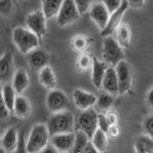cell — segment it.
<instances>
[{
    "mask_svg": "<svg viewBox=\"0 0 153 153\" xmlns=\"http://www.w3.org/2000/svg\"><path fill=\"white\" fill-rule=\"evenodd\" d=\"M12 37L13 44L24 55H28L39 46L40 38L27 27H16L13 31Z\"/></svg>",
    "mask_w": 153,
    "mask_h": 153,
    "instance_id": "6da1fadb",
    "label": "cell"
},
{
    "mask_svg": "<svg viewBox=\"0 0 153 153\" xmlns=\"http://www.w3.org/2000/svg\"><path fill=\"white\" fill-rule=\"evenodd\" d=\"M51 135L44 123L35 124L26 140V149L28 153H39L47 145H49Z\"/></svg>",
    "mask_w": 153,
    "mask_h": 153,
    "instance_id": "7a4b0ae2",
    "label": "cell"
},
{
    "mask_svg": "<svg viewBox=\"0 0 153 153\" xmlns=\"http://www.w3.org/2000/svg\"><path fill=\"white\" fill-rule=\"evenodd\" d=\"M47 127L51 137L56 134L71 133L74 132L75 119L73 114L67 111H61L57 113H53V115L48 120Z\"/></svg>",
    "mask_w": 153,
    "mask_h": 153,
    "instance_id": "3957f363",
    "label": "cell"
},
{
    "mask_svg": "<svg viewBox=\"0 0 153 153\" xmlns=\"http://www.w3.org/2000/svg\"><path fill=\"white\" fill-rule=\"evenodd\" d=\"M102 56L104 60L113 66H116L120 61L124 59L122 46L111 36H105L103 39Z\"/></svg>",
    "mask_w": 153,
    "mask_h": 153,
    "instance_id": "277c9868",
    "label": "cell"
},
{
    "mask_svg": "<svg viewBox=\"0 0 153 153\" xmlns=\"http://www.w3.org/2000/svg\"><path fill=\"white\" fill-rule=\"evenodd\" d=\"M98 115L93 108L83 110V112L78 118V128L88 136L89 139H92L95 132L99 128L98 126Z\"/></svg>",
    "mask_w": 153,
    "mask_h": 153,
    "instance_id": "5b68a950",
    "label": "cell"
},
{
    "mask_svg": "<svg viewBox=\"0 0 153 153\" xmlns=\"http://www.w3.org/2000/svg\"><path fill=\"white\" fill-rule=\"evenodd\" d=\"M79 12L74 0H64L60 10L56 16L57 25L64 27L78 20L79 17Z\"/></svg>",
    "mask_w": 153,
    "mask_h": 153,
    "instance_id": "8992f818",
    "label": "cell"
},
{
    "mask_svg": "<svg viewBox=\"0 0 153 153\" xmlns=\"http://www.w3.org/2000/svg\"><path fill=\"white\" fill-rule=\"evenodd\" d=\"M69 99L63 91L59 89H52L46 97V105L52 113L65 111L69 107Z\"/></svg>",
    "mask_w": 153,
    "mask_h": 153,
    "instance_id": "52a82bcc",
    "label": "cell"
},
{
    "mask_svg": "<svg viewBox=\"0 0 153 153\" xmlns=\"http://www.w3.org/2000/svg\"><path fill=\"white\" fill-rule=\"evenodd\" d=\"M46 20L47 18L45 14L43 13L42 10H36L27 16L26 27L33 33H36L39 38H41L46 33Z\"/></svg>",
    "mask_w": 153,
    "mask_h": 153,
    "instance_id": "ba28073f",
    "label": "cell"
},
{
    "mask_svg": "<svg viewBox=\"0 0 153 153\" xmlns=\"http://www.w3.org/2000/svg\"><path fill=\"white\" fill-rule=\"evenodd\" d=\"M116 73L119 81V95H123L129 90L132 83V70L127 62L123 59L116 65Z\"/></svg>",
    "mask_w": 153,
    "mask_h": 153,
    "instance_id": "9c48e42d",
    "label": "cell"
},
{
    "mask_svg": "<svg viewBox=\"0 0 153 153\" xmlns=\"http://www.w3.org/2000/svg\"><path fill=\"white\" fill-rule=\"evenodd\" d=\"M128 6H129V3L127 2V0H123L121 7H120L118 10H116L115 12H113L112 13H110V17H109L107 25L103 30H102L100 35L104 37L109 36L117 30L118 27L120 26V24H121V20H122L124 13H126V10L128 9Z\"/></svg>",
    "mask_w": 153,
    "mask_h": 153,
    "instance_id": "30bf717a",
    "label": "cell"
},
{
    "mask_svg": "<svg viewBox=\"0 0 153 153\" xmlns=\"http://www.w3.org/2000/svg\"><path fill=\"white\" fill-rule=\"evenodd\" d=\"M76 133H62L51 137V143L59 152H69L74 146Z\"/></svg>",
    "mask_w": 153,
    "mask_h": 153,
    "instance_id": "8fae6325",
    "label": "cell"
},
{
    "mask_svg": "<svg viewBox=\"0 0 153 153\" xmlns=\"http://www.w3.org/2000/svg\"><path fill=\"white\" fill-rule=\"evenodd\" d=\"M13 74V56L12 52L6 51L0 56V82L7 83Z\"/></svg>",
    "mask_w": 153,
    "mask_h": 153,
    "instance_id": "7c38bea8",
    "label": "cell"
},
{
    "mask_svg": "<svg viewBox=\"0 0 153 153\" xmlns=\"http://www.w3.org/2000/svg\"><path fill=\"white\" fill-rule=\"evenodd\" d=\"M73 100L78 108L87 110L97 102L98 98L94 94L88 93L82 89H75L73 92Z\"/></svg>",
    "mask_w": 153,
    "mask_h": 153,
    "instance_id": "4fadbf2b",
    "label": "cell"
},
{
    "mask_svg": "<svg viewBox=\"0 0 153 153\" xmlns=\"http://www.w3.org/2000/svg\"><path fill=\"white\" fill-rule=\"evenodd\" d=\"M90 17L98 24L102 30H103L108 23L110 13L103 3H96L90 10Z\"/></svg>",
    "mask_w": 153,
    "mask_h": 153,
    "instance_id": "5bb4252c",
    "label": "cell"
},
{
    "mask_svg": "<svg viewBox=\"0 0 153 153\" xmlns=\"http://www.w3.org/2000/svg\"><path fill=\"white\" fill-rule=\"evenodd\" d=\"M19 136L17 128L11 126L6 129L1 138V147H3L7 152H14L16 150L19 143Z\"/></svg>",
    "mask_w": 153,
    "mask_h": 153,
    "instance_id": "9a60e30c",
    "label": "cell"
},
{
    "mask_svg": "<svg viewBox=\"0 0 153 153\" xmlns=\"http://www.w3.org/2000/svg\"><path fill=\"white\" fill-rule=\"evenodd\" d=\"M12 85L17 95H22L30 85V78L27 71L24 68L16 70L12 79Z\"/></svg>",
    "mask_w": 153,
    "mask_h": 153,
    "instance_id": "2e32d148",
    "label": "cell"
},
{
    "mask_svg": "<svg viewBox=\"0 0 153 153\" xmlns=\"http://www.w3.org/2000/svg\"><path fill=\"white\" fill-rule=\"evenodd\" d=\"M102 89L111 95H119V81L116 69L109 67L105 72L102 79Z\"/></svg>",
    "mask_w": 153,
    "mask_h": 153,
    "instance_id": "e0dca14e",
    "label": "cell"
},
{
    "mask_svg": "<svg viewBox=\"0 0 153 153\" xmlns=\"http://www.w3.org/2000/svg\"><path fill=\"white\" fill-rule=\"evenodd\" d=\"M28 60L29 63L32 66V68L36 70H40L43 67L48 65L49 62V56L46 52L40 49H35L29 53Z\"/></svg>",
    "mask_w": 153,
    "mask_h": 153,
    "instance_id": "ac0fdd59",
    "label": "cell"
},
{
    "mask_svg": "<svg viewBox=\"0 0 153 153\" xmlns=\"http://www.w3.org/2000/svg\"><path fill=\"white\" fill-rule=\"evenodd\" d=\"M31 103L29 100L22 95H17L14 102L13 112L17 118L25 119L31 113Z\"/></svg>",
    "mask_w": 153,
    "mask_h": 153,
    "instance_id": "d6986e66",
    "label": "cell"
},
{
    "mask_svg": "<svg viewBox=\"0 0 153 153\" xmlns=\"http://www.w3.org/2000/svg\"><path fill=\"white\" fill-rule=\"evenodd\" d=\"M38 79H39L40 84L48 90L55 89L56 85V78L54 71L49 65L43 67L39 70L38 74Z\"/></svg>",
    "mask_w": 153,
    "mask_h": 153,
    "instance_id": "ffe728a7",
    "label": "cell"
},
{
    "mask_svg": "<svg viewBox=\"0 0 153 153\" xmlns=\"http://www.w3.org/2000/svg\"><path fill=\"white\" fill-rule=\"evenodd\" d=\"M93 70H92V81L94 85L97 88H102V79L105 72H106L108 67L106 63L102 61H100L98 59L93 57Z\"/></svg>",
    "mask_w": 153,
    "mask_h": 153,
    "instance_id": "44dd1931",
    "label": "cell"
},
{
    "mask_svg": "<svg viewBox=\"0 0 153 153\" xmlns=\"http://www.w3.org/2000/svg\"><path fill=\"white\" fill-rule=\"evenodd\" d=\"M64 0H41L42 12L47 19L56 16Z\"/></svg>",
    "mask_w": 153,
    "mask_h": 153,
    "instance_id": "7402d4cb",
    "label": "cell"
},
{
    "mask_svg": "<svg viewBox=\"0 0 153 153\" xmlns=\"http://www.w3.org/2000/svg\"><path fill=\"white\" fill-rule=\"evenodd\" d=\"M2 94H3V98H4L5 103H6L8 109L10 110V112H13L14 102H16L17 94L16 92V90L13 89L12 83L7 82L2 86Z\"/></svg>",
    "mask_w": 153,
    "mask_h": 153,
    "instance_id": "603a6c76",
    "label": "cell"
},
{
    "mask_svg": "<svg viewBox=\"0 0 153 153\" xmlns=\"http://www.w3.org/2000/svg\"><path fill=\"white\" fill-rule=\"evenodd\" d=\"M89 138L84 132L81 130H78L76 133V141L73 148L68 153H82L87 146Z\"/></svg>",
    "mask_w": 153,
    "mask_h": 153,
    "instance_id": "cb8c5ba5",
    "label": "cell"
},
{
    "mask_svg": "<svg viewBox=\"0 0 153 153\" xmlns=\"http://www.w3.org/2000/svg\"><path fill=\"white\" fill-rule=\"evenodd\" d=\"M92 143L99 152H103L106 150L107 147V139L106 133L103 132L102 129L98 128L92 138Z\"/></svg>",
    "mask_w": 153,
    "mask_h": 153,
    "instance_id": "d4e9b609",
    "label": "cell"
},
{
    "mask_svg": "<svg viewBox=\"0 0 153 153\" xmlns=\"http://www.w3.org/2000/svg\"><path fill=\"white\" fill-rule=\"evenodd\" d=\"M117 41L122 47L126 48L130 43V30L126 24H121L117 29Z\"/></svg>",
    "mask_w": 153,
    "mask_h": 153,
    "instance_id": "484cf974",
    "label": "cell"
},
{
    "mask_svg": "<svg viewBox=\"0 0 153 153\" xmlns=\"http://www.w3.org/2000/svg\"><path fill=\"white\" fill-rule=\"evenodd\" d=\"M114 102V99L112 97L111 94L109 93H102L99 96V98L97 100V104L98 107L102 110H106L109 109L112 106V104Z\"/></svg>",
    "mask_w": 153,
    "mask_h": 153,
    "instance_id": "4316f807",
    "label": "cell"
},
{
    "mask_svg": "<svg viewBox=\"0 0 153 153\" xmlns=\"http://www.w3.org/2000/svg\"><path fill=\"white\" fill-rule=\"evenodd\" d=\"M153 146V140L147 138H140L136 143L137 153H149Z\"/></svg>",
    "mask_w": 153,
    "mask_h": 153,
    "instance_id": "83f0119b",
    "label": "cell"
},
{
    "mask_svg": "<svg viewBox=\"0 0 153 153\" xmlns=\"http://www.w3.org/2000/svg\"><path fill=\"white\" fill-rule=\"evenodd\" d=\"M89 44L88 39L86 37L82 36H76L73 41H72V45H73L74 49L78 52H81V51H84L86 48H87Z\"/></svg>",
    "mask_w": 153,
    "mask_h": 153,
    "instance_id": "f1b7e54d",
    "label": "cell"
},
{
    "mask_svg": "<svg viewBox=\"0 0 153 153\" xmlns=\"http://www.w3.org/2000/svg\"><path fill=\"white\" fill-rule=\"evenodd\" d=\"M13 11V0H0V14L8 16Z\"/></svg>",
    "mask_w": 153,
    "mask_h": 153,
    "instance_id": "f546056e",
    "label": "cell"
},
{
    "mask_svg": "<svg viewBox=\"0 0 153 153\" xmlns=\"http://www.w3.org/2000/svg\"><path fill=\"white\" fill-rule=\"evenodd\" d=\"M78 64L80 69H82V70L88 69L93 65V57L91 59L88 55L80 56V57L79 59V61H78Z\"/></svg>",
    "mask_w": 153,
    "mask_h": 153,
    "instance_id": "4dcf8cb0",
    "label": "cell"
},
{
    "mask_svg": "<svg viewBox=\"0 0 153 153\" xmlns=\"http://www.w3.org/2000/svg\"><path fill=\"white\" fill-rule=\"evenodd\" d=\"M9 114H10V110L8 109L6 103H5L3 94H2V87L0 86V120L6 119L9 116Z\"/></svg>",
    "mask_w": 153,
    "mask_h": 153,
    "instance_id": "1f68e13d",
    "label": "cell"
},
{
    "mask_svg": "<svg viewBox=\"0 0 153 153\" xmlns=\"http://www.w3.org/2000/svg\"><path fill=\"white\" fill-rule=\"evenodd\" d=\"M123 1V0H102V3L106 6L109 13H112L121 7Z\"/></svg>",
    "mask_w": 153,
    "mask_h": 153,
    "instance_id": "d6a6232c",
    "label": "cell"
},
{
    "mask_svg": "<svg viewBox=\"0 0 153 153\" xmlns=\"http://www.w3.org/2000/svg\"><path fill=\"white\" fill-rule=\"evenodd\" d=\"M98 126H99L100 129H102L103 132L108 133L110 124H109L105 115H103V114H99L98 115Z\"/></svg>",
    "mask_w": 153,
    "mask_h": 153,
    "instance_id": "836d02e7",
    "label": "cell"
},
{
    "mask_svg": "<svg viewBox=\"0 0 153 153\" xmlns=\"http://www.w3.org/2000/svg\"><path fill=\"white\" fill-rule=\"evenodd\" d=\"M74 1L79 9V13L82 14L89 9L90 5L93 2V0H74Z\"/></svg>",
    "mask_w": 153,
    "mask_h": 153,
    "instance_id": "e575fe53",
    "label": "cell"
},
{
    "mask_svg": "<svg viewBox=\"0 0 153 153\" xmlns=\"http://www.w3.org/2000/svg\"><path fill=\"white\" fill-rule=\"evenodd\" d=\"M145 130L146 135L153 140V116L147 117L145 121Z\"/></svg>",
    "mask_w": 153,
    "mask_h": 153,
    "instance_id": "d590c367",
    "label": "cell"
},
{
    "mask_svg": "<svg viewBox=\"0 0 153 153\" xmlns=\"http://www.w3.org/2000/svg\"><path fill=\"white\" fill-rule=\"evenodd\" d=\"M13 153H28L26 149V141L23 137V134L20 133V136H19V143H18V146L16 148V150Z\"/></svg>",
    "mask_w": 153,
    "mask_h": 153,
    "instance_id": "8d00e7d4",
    "label": "cell"
},
{
    "mask_svg": "<svg viewBox=\"0 0 153 153\" xmlns=\"http://www.w3.org/2000/svg\"><path fill=\"white\" fill-rule=\"evenodd\" d=\"M106 116V119L109 123L110 126H113V124H117V122H118V116L116 113L114 112H109L107 113V115H105Z\"/></svg>",
    "mask_w": 153,
    "mask_h": 153,
    "instance_id": "74e56055",
    "label": "cell"
},
{
    "mask_svg": "<svg viewBox=\"0 0 153 153\" xmlns=\"http://www.w3.org/2000/svg\"><path fill=\"white\" fill-rule=\"evenodd\" d=\"M39 153H60V152L57 150L56 148L52 145V143L51 145L49 143V145H47Z\"/></svg>",
    "mask_w": 153,
    "mask_h": 153,
    "instance_id": "f35d334b",
    "label": "cell"
},
{
    "mask_svg": "<svg viewBox=\"0 0 153 153\" xmlns=\"http://www.w3.org/2000/svg\"><path fill=\"white\" fill-rule=\"evenodd\" d=\"M108 133H109V135L111 136L112 138H116L119 135V133H120L119 127H118L117 124H113V126H110Z\"/></svg>",
    "mask_w": 153,
    "mask_h": 153,
    "instance_id": "ab89813d",
    "label": "cell"
},
{
    "mask_svg": "<svg viewBox=\"0 0 153 153\" xmlns=\"http://www.w3.org/2000/svg\"><path fill=\"white\" fill-rule=\"evenodd\" d=\"M98 152L99 151L96 149V147L94 146L93 143H88L87 146H86V147H85V149L83 150L82 153H98Z\"/></svg>",
    "mask_w": 153,
    "mask_h": 153,
    "instance_id": "60d3db41",
    "label": "cell"
},
{
    "mask_svg": "<svg viewBox=\"0 0 153 153\" xmlns=\"http://www.w3.org/2000/svg\"><path fill=\"white\" fill-rule=\"evenodd\" d=\"M127 2L129 3V5L135 7V8H140L143 5V2L145 0H127Z\"/></svg>",
    "mask_w": 153,
    "mask_h": 153,
    "instance_id": "b9f144b4",
    "label": "cell"
},
{
    "mask_svg": "<svg viewBox=\"0 0 153 153\" xmlns=\"http://www.w3.org/2000/svg\"><path fill=\"white\" fill-rule=\"evenodd\" d=\"M147 102H148V104H149L151 107H153V87L151 88V90L149 91V92H148Z\"/></svg>",
    "mask_w": 153,
    "mask_h": 153,
    "instance_id": "7bdbcfd3",
    "label": "cell"
},
{
    "mask_svg": "<svg viewBox=\"0 0 153 153\" xmlns=\"http://www.w3.org/2000/svg\"><path fill=\"white\" fill-rule=\"evenodd\" d=\"M0 153H9V152H7L3 147H0Z\"/></svg>",
    "mask_w": 153,
    "mask_h": 153,
    "instance_id": "ee69618b",
    "label": "cell"
},
{
    "mask_svg": "<svg viewBox=\"0 0 153 153\" xmlns=\"http://www.w3.org/2000/svg\"><path fill=\"white\" fill-rule=\"evenodd\" d=\"M60 153H68V152H60Z\"/></svg>",
    "mask_w": 153,
    "mask_h": 153,
    "instance_id": "f6af8a7d",
    "label": "cell"
}]
</instances>
